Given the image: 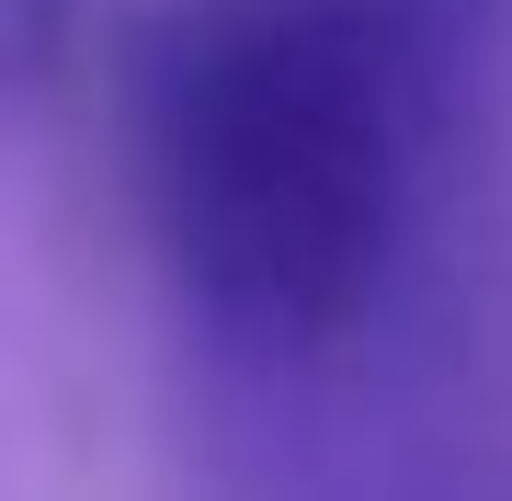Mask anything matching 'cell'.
<instances>
[{
  "mask_svg": "<svg viewBox=\"0 0 512 501\" xmlns=\"http://www.w3.org/2000/svg\"><path fill=\"white\" fill-rule=\"evenodd\" d=\"M148 240L217 319L330 342L410 228L399 0H183L137 57Z\"/></svg>",
  "mask_w": 512,
  "mask_h": 501,
  "instance_id": "obj_1",
  "label": "cell"
},
{
  "mask_svg": "<svg viewBox=\"0 0 512 501\" xmlns=\"http://www.w3.org/2000/svg\"><path fill=\"white\" fill-rule=\"evenodd\" d=\"M0 12H12V69L46 80L57 46H69V23H80V0H0Z\"/></svg>",
  "mask_w": 512,
  "mask_h": 501,
  "instance_id": "obj_2",
  "label": "cell"
}]
</instances>
